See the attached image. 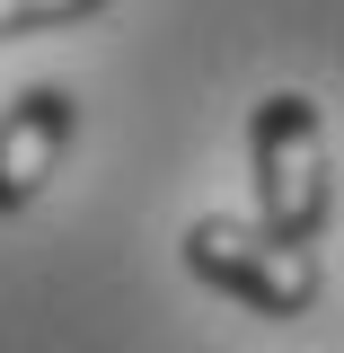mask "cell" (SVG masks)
Wrapping results in <instances>:
<instances>
[{
    "mask_svg": "<svg viewBox=\"0 0 344 353\" xmlns=\"http://www.w3.org/2000/svg\"><path fill=\"white\" fill-rule=\"evenodd\" d=\"M247 168H256V221L318 248L327 212H336V185H327V115L309 88H274L247 115Z\"/></svg>",
    "mask_w": 344,
    "mask_h": 353,
    "instance_id": "cell-1",
    "label": "cell"
},
{
    "mask_svg": "<svg viewBox=\"0 0 344 353\" xmlns=\"http://www.w3.org/2000/svg\"><path fill=\"white\" fill-rule=\"evenodd\" d=\"M185 265H194V283L247 301L256 318H309L318 292H327L318 248H301V239H283V230H265L247 212H203L185 230Z\"/></svg>",
    "mask_w": 344,
    "mask_h": 353,
    "instance_id": "cell-2",
    "label": "cell"
},
{
    "mask_svg": "<svg viewBox=\"0 0 344 353\" xmlns=\"http://www.w3.org/2000/svg\"><path fill=\"white\" fill-rule=\"evenodd\" d=\"M71 141H80V97H71V88L36 80V88L9 97V115H0V221L27 212L44 185L62 176Z\"/></svg>",
    "mask_w": 344,
    "mask_h": 353,
    "instance_id": "cell-3",
    "label": "cell"
},
{
    "mask_svg": "<svg viewBox=\"0 0 344 353\" xmlns=\"http://www.w3.org/2000/svg\"><path fill=\"white\" fill-rule=\"evenodd\" d=\"M106 0H0V44L9 36H53V27H80Z\"/></svg>",
    "mask_w": 344,
    "mask_h": 353,
    "instance_id": "cell-4",
    "label": "cell"
}]
</instances>
